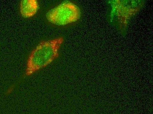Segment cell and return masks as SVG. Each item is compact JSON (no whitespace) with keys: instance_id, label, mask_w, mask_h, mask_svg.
<instances>
[{"instance_id":"1","label":"cell","mask_w":153,"mask_h":114,"mask_svg":"<svg viewBox=\"0 0 153 114\" xmlns=\"http://www.w3.org/2000/svg\"><path fill=\"white\" fill-rule=\"evenodd\" d=\"M63 41V38L59 37L40 42L28 57L25 76H30L52 63L58 57L59 51Z\"/></svg>"},{"instance_id":"2","label":"cell","mask_w":153,"mask_h":114,"mask_svg":"<svg viewBox=\"0 0 153 114\" xmlns=\"http://www.w3.org/2000/svg\"><path fill=\"white\" fill-rule=\"evenodd\" d=\"M110 22L124 32L130 19L140 10L144 2L141 1H109Z\"/></svg>"},{"instance_id":"3","label":"cell","mask_w":153,"mask_h":114,"mask_svg":"<svg viewBox=\"0 0 153 114\" xmlns=\"http://www.w3.org/2000/svg\"><path fill=\"white\" fill-rule=\"evenodd\" d=\"M81 11L77 5L69 1H64L47 13L46 17L53 24L63 26L80 19Z\"/></svg>"},{"instance_id":"4","label":"cell","mask_w":153,"mask_h":114,"mask_svg":"<svg viewBox=\"0 0 153 114\" xmlns=\"http://www.w3.org/2000/svg\"><path fill=\"white\" fill-rule=\"evenodd\" d=\"M39 8L37 0H22L20 2V13L24 18H29L37 14Z\"/></svg>"}]
</instances>
